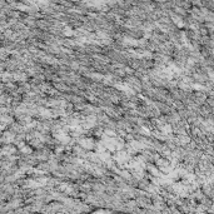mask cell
I'll return each mask as SVG.
<instances>
[{
    "label": "cell",
    "mask_w": 214,
    "mask_h": 214,
    "mask_svg": "<svg viewBox=\"0 0 214 214\" xmlns=\"http://www.w3.org/2000/svg\"><path fill=\"white\" fill-rule=\"evenodd\" d=\"M79 145L81 146L83 149H86V150H91V149H94L96 146L94 139H91V138H81V139H79Z\"/></svg>",
    "instance_id": "6da1fadb"
},
{
    "label": "cell",
    "mask_w": 214,
    "mask_h": 214,
    "mask_svg": "<svg viewBox=\"0 0 214 214\" xmlns=\"http://www.w3.org/2000/svg\"><path fill=\"white\" fill-rule=\"evenodd\" d=\"M129 153H127V152H119L115 157H114V159L117 160V163L119 164V165H124V164L127 163L128 160H129Z\"/></svg>",
    "instance_id": "7a4b0ae2"
},
{
    "label": "cell",
    "mask_w": 214,
    "mask_h": 214,
    "mask_svg": "<svg viewBox=\"0 0 214 214\" xmlns=\"http://www.w3.org/2000/svg\"><path fill=\"white\" fill-rule=\"evenodd\" d=\"M115 88L118 90H122L124 93H127V94H130V95H133L134 94V90L130 88L129 84H124V83H117L115 84Z\"/></svg>",
    "instance_id": "3957f363"
},
{
    "label": "cell",
    "mask_w": 214,
    "mask_h": 214,
    "mask_svg": "<svg viewBox=\"0 0 214 214\" xmlns=\"http://www.w3.org/2000/svg\"><path fill=\"white\" fill-rule=\"evenodd\" d=\"M39 114H40V117H43L45 119L53 117V112H51L50 109H46V108H39Z\"/></svg>",
    "instance_id": "277c9868"
},
{
    "label": "cell",
    "mask_w": 214,
    "mask_h": 214,
    "mask_svg": "<svg viewBox=\"0 0 214 214\" xmlns=\"http://www.w3.org/2000/svg\"><path fill=\"white\" fill-rule=\"evenodd\" d=\"M146 169H148V172H149V173H152V174L154 175V177H157V178H160V177H163V174L159 172V169L155 168L154 165H148V168H146Z\"/></svg>",
    "instance_id": "5b68a950"
},
{
    "label": "cell",
    "mask_w": 214,
    "mask_h": 214,
    "mask_svg": "<svg viewBox=\"0 0 214 214\" xmlns=\"http://www.w3.org/2000/svg\"><path fill=\"white\" fill-rule=\"evenodd\" d=\"M3 140L5 141V143H10V141L14 140V134H11V133H6L4 135V139Z\"/></svg>",
    "instance_id": "8992f818"
},
{
    "label": "cell",
    "mask_w": 214,
    "mask_h": 214,
    "mask_svg": "<svg viewBox=\"0 0 214 214\" xmlns=\"http://www.w3.org/2000/svg\"><path fill=\"white\" fill-rule=\"evenodd\" d=\"M90 76L93 79H95V80H103V79H104V76H103L101 74H98V73H93Z\"/></svg>",
    "instance_id": "52a82bcc"
},
{
    "label": "cell",
    "mask_w": 214,
    "mask_h": 214,
    "mask_svg": "<svg viewBox=\"0 0 214 214\" xmlns=\"http://www.w3.org/2000/svg\"><path fill=\"white\" fill-rule=\"evenodd\" d=\"M105 135L107 136H110V138H115V131L114 130H105Z\"/></svg>",
    "instance_id": "ba28073f"
},
{
    "label": "cell",
    "mask_w": 214,
    "mask_h": 214,
    "mask_svg": "<svg viewBox=\"0 0 214 214\" xmlns=\"http://www.w3.org/2000/svg\"><path fill=\"white\" fill-rule=\"evenodd\" d=\"M64 34H65V36H72V35H73V30L67 28L65 30H64Z\"/></svg>",
    "instance_id": "9c48e42d"
},
{
    "label": "cell",
    "mask_w": 214,
    "mask_h": 214,
    "mask_svg": "<svg viewBox=\"0 0 214 214\" xmlns=\"http://www.w3.org/2000/svg\"><path fill=\"white\" fill-rule=\"evenodd\" d=\"M120 175H122V177H124L125 179H130V177H131V175H130L128 172H125V170H124V172H120Z\"/></svg>",
    "instance_id": "30bf717a"
},
{
    "label": "cell",
    "mask_w": 214,
    "mask_h": 214,
    "mask_svg": "<svg viewBox=\"0 0 214 214\" xmlns=\"http://www.w3.org/2000/svg\"><path fill=\"white\" fill-rule=\"evenodd\" d=\"M141 131L144 133V135H150V129H148L145 127H141Z\"/></svg>",
    "instance_id": "8fae6325"
}]
</instances>
